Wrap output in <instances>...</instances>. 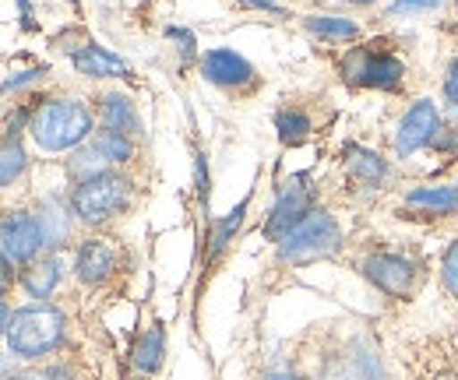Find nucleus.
Returning a JSON list of instances; mask_svg holds the SVG:
<instances>
[{"label":"nucleus","instance_id":"1","mask_svg":"<svg viewBox=\"0 0 458 380\" xmlns=\"http://www.w3.org/2000/svg\"><path fill=\"white\" fill-rule=\"evenodd\" d=\"M29 134L43 152H78L92 141V113L78 99H47L32 109Z\"/></svg>","mask_w":458,"mask_h":380},{"label":"nucleus","instance_id":"2","mask_svg":"<svg viewBox=\"0 0 458 380\" xmlns=\"http://www.w3.org/2000/svg\"><path fill=\"white\" fill-rule=\"evenodd\" d=\"M64 314L50 303H32L11 314L7 321V349L18 359H43L64 345Z\"/></svg>","mask_w":458,"mask_h":380},{"label":"nucleus","instance_id":"3","mask_svg":"<svg viewBox=\"0 0 458 380\" xmlns=\"http://www.w3.org/2000/svg\"><path fill=\"white\" fill-rule=\"evenodd\" d=\"M343 250V229L332 212L314 208L296 229H289L279 240V261L283 265H307L321 258H335Z\"/></svg>","mask_w":458,"mask_h":380},{"label":"nucleus","instance_id":"4","mask_svg":"<svg viewBox=\"0 0 458 380\" xmlns=\"http://www.w3.org/2000/svg\"><path fill=\"white\" fill-rule=\"evenodd\" d=\"M131 205V183L120 173H99L89 180H78L71 190V215L85 225L110 222Z\"/></svg>","mask_w":458,"mask_h":380},{"label":"nucleus","instance_id":"5","mask_svg":"<svg viewBox=\"0 0 458 380\" xmlns=\"http://www.w3.org/2000/svg\"><path fill=\"white\" fill-rule=\"evenodd\" d=\"M343 74L356 89H377V92H395L402 85V60L392 50H381V43L356 46L343 60Z\"/></svg>","mask_w":458,"mask_h":380},{"label":"nucleus","instance_id":"6","mask_svg":"<svg viewBox=\"0 0 458 380\" xmlns=\"http://www.w3.org/2000/svg\"><path fill=\"white\" fill-rule=\"evenodd\" d=\"M360 272L363 278L381 292V296H388V300H412V292H416V282H420V268H416V261H409V258H402V254H370V258H363V265H360Z\"/></svg>","mask_w":458,"mask_h":380},{"label":"nucleus","instance_id":"7","mask_svg":"<svg viewBox=\"0 0 458 380\" xmlns=\"http://www.w3.org/2000/svg\"><path fill=\"white\" fill-rule=\"evenodd\" d=\"M441 131H445L441 109L434 106L430 99H416L412 106L405 109V116L399 120V131H395V156H399V159H412L416 152L434 148V141H437Z\"/></svg>","mask_w":458,"mask_h":380},{"label":"nucleus","instance_id":"8","mask_svg":"<svg viewBox=\"0 0 458 380\" xmlns=\"http://www.w3.org/2000/svg\"><path fill=\"white\" fill-rule=\"evenodd\" d=\"M43 247H47V236L32 212H11L0 222V254L11 265H32Z\"/></svg>","mask_w":458,"mask_h":380},{"label":"nucleus","instance_id":"9","mask_svg":"<svg viewBox=\"0 0 458 380\" xmlns=\"http://www.w3.org/2000/svg\"><path fill=\"white\" fill-rule=\"evenodd\" d=\"M310 212H314V190L307 187V176H293L286 187H279V198L265 222V236L272 243H279L289 229H296Z\"/></svg>","mask_w":458,"mask_h":380},{"label":"nucleus","instance_id":"10","mask_svg":"<svg viewBox=\"0 0 458 380\" xmlns=\"http://www.w3.org/2000/svg\"><path fill=\"white\" fill-rule=\"evenodd\" d=\"M201 74L219 89H243L254 81V67L236 50H208L201 56Z\"/></svg>","mask_w":458,"mask_h":380},{"label":"nucleus","instance_id":"11","mask_svg":"<svg viewBox=\"0 0 458 380\" xmlns=\"http://www.w3.org/2000/svg\"><path fill=\"white\" fill-rule=\"evenodd\" d=\"M116 272V250L110 240H85L74 254V274L85 282V285H103L110 274Z\"/></svg>","mask_w":458,"mask_h":380},{"label":"nucleus","instance_id":"12","mask_svg":"<svg viewBox=\"0 0 458 380\" xmlns=\"http://www.w3.org/2000/svg\"><path fill=\"white\" fill-rule=\"evenodd\" d=\"M405 205L423 215H458V183H430L405 190Z\"/></svg>","mask_w":458,"mask_h":380},{"label":"nucleus","instance_id":"13","mask_svg":"<svg viewBox=\"0 0 458 380\" xmlns=\"http://www.w3.org/2000/svg\"><path fill=\"white\" fill-rule=\"evenodd\" d=\"M71 63H74V71L85 74V78H127V74H131L127 60H120L116 54L103 50V46H81V50H74V54H71Z\"/></svg>","mask_w":458,"mask_h":380},{"label":"nucleus","instance_id":"14","mask_svg":"<svg viewBox=\"0 0 458 380\" xmlns=\"http://www.w3.org/2000/svg\"><path fill=\"white\" fill-rule=\"evenodd\" d=\"M381 377V363L374 352L363 349H349L343 356H335L325 367V380H377Z\"/></svg>","mask_w":458,"mask_h":380},{"label":"nucleus","instance_id":"15","mask_svg":"<svg viewBox=\"0 0 458 380\" xmlns=\"http://www.w3.org/2000/svg\"><path fill=\"white\" fill-rule=\"evenodd\" d=\"M163 359H166V331H163V327H148V331L131 345V363H134L138 374L152 377V374H159Z\"/></svg>","mask_w":458,"mask_h":380},{"label":"nucleus","instance_id":"16","mask_svg":"<svg viewBox=\"0 0 458 380\" xmlns=\"http://www.w3.org/2000/svg\"><path fill=\"white\" fill-rule=\"evenodd\" d=\"M99 116H103V127H106V131L127 134V138H131V134H141V116H138V109H134V103H131L127 96H120V92L103 96Z\"/></svg>","mask_w":458,"mask_h":380},{"label":"nucleus","instance_id":"17","mask_svg":"<svg viewBox=\"0 0 458 380\" xmlns=\"http://www.w3.org/2000/svg\"><path fill=\"white\" fill-rule=\"evenodd\" d=\"M60 278H64L60 258H39V261H32V265L21 272V285L29 289V296H36V300H50L54 289L60 285Z\"/></svg>","mask_w":458,"mask_h":380},{"label":"nucleus","instance_id":"18","mask_svg":"<svg viewBox=\"0 0 458 380\" xmlns=\"http://www.w3.org/2000/svg\"><path fill=\"white\" fill-rule=\"evenodd\" d=\"M345 169H349L352 180H360V183H367V187H377V183L388 180V163H385V156H377V152H370V148H360V145H349V152H345Z\"/></svg>","mask_w":458,"mask_h":380},{"label":"nucleus","instance_id":"19","mask_svg":"<svg viewBox=\"0 0 458 380\" xmlns=\"http://www.w3.org/2000/svg\"><path fill=\"white\" fill-rule=\"evenodd\" d=\"M39 225H43V236H47V247H64V240L71 236V215H67V205L57 198H47L39 205Z\"/></svg>","mask_w":458,"mask_h":380},{"label":"nucleus","instance_id":"20","mask_svg":"<svg viewBox=\"0 0 458 380\" xmlns=\"http://www.w3.org/2000/svg\"><path fill=\"white\" fill-rule=\"evenodd\" d=\"M303 25H307L310 36L328 39V43H345V39L360 36V25L352 18H339V14H310Z\"/></svg>","mask_w":458,"mask_h":380},{"label":"nucleus","instance_id":"21","mask_svg":"<svg viewBox=\"0 0 458 380\" xmlns=\"http://www.w3.org/2000/svg\"><path fill=\"white\" fill-rule=\"evenodd\" d=\"M89 145H92V148H96V152H99V156H103L110 165L131 163V159H134V141H131L127 134L106 131V127H103V131H99V134H96Z\"/></svg>","mask_w":458,"mask_h":380},{"label":"nucleus","instance_id":"22","mask_svg":"<svg viewBox=\"0 0 458 380\" xmlns=\"http://www.w3.org/2000/svg\"><path fill=\"white\" fill-rule=\"evenodd\" d=\"M25 165H29V156L14 134L7 141H0V187H11L25 173Z\"/></svg>","mask_w":458,"mask_h":380},{"label":"nucleus","instance_id":"23","mask_svg":"<svg viewBox=\"0 0 458 380\" xmlns=\"http://www.w3.org/2000/svg\"><path fill=\"white\" fill-rule=\"evenodd\" d=\"M276 131H279V141L283 145H300L310 134V120L300 109H279L276 113Z\"/></svg>","mask_w":458,"mask_h":380},{"label":"nucleus","instance_id":"24","mask_svg":"<svg viewBox=\"0 0 458 380\" xmlns=\"http://www.w3.org/2000/svg\"><path fill=\"white\" fill-rule=\"evenodd\" d=\"M243 215H247V201H240V205H236V208H233V212H229V215L223 218L219 225H216V232H212V250H208L212 258L226 250V243L233 240V232L240 229V222H243Z\"/></svg>","mask_w":458,"mask_h":380},{"label":"nucleus","instance_id":"25","mask_svg":"<svg viewBox=\"0 0 458 380\" xmlns=\"http://www.w3.org/2000/svg\"><path fill=\"white\" fill-rule=\"evenodd\" d=\"M441 282H445V289L452 292V300L458 303V240L448 243V250L441 258Z\"/></svg>","mask_w":458,"mask_h":380},{"label":"nucleus","instance_id":"26","mask_svg":"<svg viewBox=\"0 0 458 380\" xmlns=\"http://www.w3.org/2000/svg\"><path fill=\"white\" fill-rule=\"evenodd\" d=\"M445 106H448V113L458 120V56L452 60L448 78H445Z\"/></svg>","mask_w":458,"mask_h":380},{"label":"nucleus","instance_id":"27","mask_svg":"<svg viewBox=\"0 0 458 380\" xmlns=\"http://www.w3.org/2000/svg\"><path fill=\"white\" fill-rule=\"evenodd\" d=\"M434 7H441V0H395V4L388 7V14H392V18H402V14H416V11H434Z\"/></svg>","mask_w":458,"mask_h":380},{"label":"nucleus","instance_id":"28","mask_svg":"<svg viewBox=\"0 0 458 380\" xmlns=\"http://www.w3.org/2000/svg\"><path fill=\"white\" fill-rule=\"evenodd\" d=\"M47 74V67H32V71H21L18 78H7L4 85H0V92H18V89H25V85H32V81H39Z\"/></svg>","mask_w":458,"mask_h":380},{"label":"nucleus","instance_id":"29","mask_svg":"<svg viewBox=\"0 0 458 380\" xmlns=\"http://www.w3.org/2000/svg\"><path fill=\"white\" fill-rule=\"evenodd\" d=\"M194 183H198V198L208 201V163H205V156H194Z\"/></svg>","mask_w":458,"mask_h":380},{"label":"nucleus","instance_id":"30","mask_svg":"<svg viewBox=\"0 0 458 380\" xmlns=\"http://www.w3.org/2000/svg\"><path fill=\"white\" fill-rule=\"evenodd\" d=\"M243 7H254V11H268V14H286V7H279L276 0H240Z\"/></svg>","mask_w":458,"mask_h":380},{"label":"nucleus","instance_id":"31","mask_svg":"<svg viewBox=\"0 0 458 380\" xmlns=\"http://www.w3.org/2000/svg\"><path fill=\"white\" fill-rule=\"evenodd\" d=\"M0 380H54L50 374H36V370H25V374H4Z\"/></svg>","mask_w":458,"mask_h":380},{"label":"nucleus","instance_id":"32","mask_svg":"<svg viewBox=\"0 0 458 380\" xmlns=\"http://www.w3.org/2000/svg\"><path fill=\"white\" fill-rule=\"evenodd\" d=\"M7 285H11V261L0 254V292H4Z\"/></svg>","mask_w":458,"mask_h":380},{"label":"nucleus","instance_id":"33","mask_svg":"<svg viewBox=\"0 0 458 380\" xmlns=\"http://www.w3.org/2000/svg\"><path fill=\"white\" fill-rule=\"evenodd\" d=\"M7 321H11V310H7V303L0 300V334H7Z\"/></svg>","mask_w":458,"mask_h":380},{"label":"nucleus","instance_id":"34","mask_svg":"<svg viewBox=\"0 0 458 380\" xmlns=\"http://www.w3.org/2000/svg\"><path fill=\"white\" fill-rule=\"evenodd\" d=\"M261 380H300V377H293V374H286V370H276V374H265Z\"/></svg>","mask_w":458,"mask_h":380},{"label":"nucleus","instance_id":"35","mask_svg":"<svg viewBox=\"0 0 458 380\" xmlns=\"http://www.w3.org/2000/svg\"><path fill=\"white\" fill-rule=\"evenodd\" d=\"M437 380H458L455 374H445V377H437Z\"/></svg>","mask_w":458,"mask_h":380},{"label":"nucleus","instance_id":"36","mask_svg":"<svg viewBox=\"0 0 458 380\" xmlns=\"http://www.w3.org/2000/svg\"><path fill=\"white\" fill-rule=\"evenodd\" d=\"M356 4H374V0H356Z\"/></svg>","mask_w":458,"mask_h":380}]
</instances>
